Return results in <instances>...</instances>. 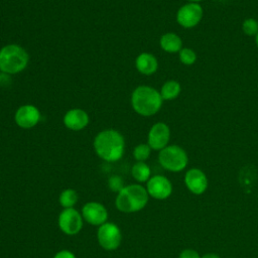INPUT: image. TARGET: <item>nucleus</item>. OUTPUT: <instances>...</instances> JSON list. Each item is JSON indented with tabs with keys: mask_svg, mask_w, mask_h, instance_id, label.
Masks as SVG:
<instances>
[{
	"mask_svg": "<svg viewBox=\"0 0 258 258\" xmlns=\"http://www.w3.org/2000/svg\"><path fill=\"white\" fill-rule=\"evenodd\" d=\"M93 147L96 154L107 162H116L123 157L125 151L124 136L115 129L100 131L94 138Z\"/></svg>",
	"mask_w": 258,
	"mask_h": 258,
	"instance_id": "1",
	"label": "nucleus"
},
{
	"mask_svg": "<svg viewBox=\"0 0 258 258\" xmlns=\"http://www.w3.org/2000/svg\"><path fill=\"white\" fill-rule=\"evenodd\" d=\"M131 174L137 182L143 183L147 182L151 177V169L146 162L136 161L131 168Z\"/></svg>",
	"mask_w": 258,
	"mask_h": 258,
	"instance_id": "17",
	"label": "nucleus"
},
{
	"mask_svg": "<svg viewBox=\"0 0 258 258\" xmlns=\"http://www.w3.org/2000/svg\"><path fill=\"white\" fill-rule=\"evenodd\" d=\"M79 196L78 192L73 188L63 189L58 197V203L63 209L74 208L78 203Z\"/></svg>",
	"mask_w": 258,
	"mask_h": 258,
	"instance_id": "19",
	"label": "nucleus"
},
{
	"mask_svg": "<svg viewBox=\"0 0 258 258\" xmlns=\"http://www.w3.org/2000/svg\"><path fill=\"white\" fill-rule=\"evenodd\" d=\"M146 190L149 197L155 200H166L172 194V183L164 175L156 174L146 182Z\"/></svg>",
	"mask_w": 258,
	"mask_h": 258,
	"instance_id": "11",
	"label": "nucleus"
},
{
	"mask_svg": "<svg viewBox=\"0 0 258 258\" xmlns=\"http://www.w3.org/2000/svg\"><path fill=\"white\" fill-rule=\"evenodd\" d=\"M170 139V129L164 122L154 123L147 135V144L152 150L160 151L168 145Z\"/></svg>",
	"mask_w": 258,
	"mask_h": 258,
	"instance_id": "9",
	"label": "nucleus"
},
{
	"mask_svg": "<svg viewBox=\"0 0 258 258\" xmlns=\"http://www.w3.org/2000/svg\"><path fill=\"white\" fill-rule=\"evenodd\" d=\"M202 256L199 254V252H197L194 249L187 248V249H183L180 253L178 258H201Z\"/></svg>",
	"mask_w": 258,
	"mask_h": 258,
	"instance_id": "24",
	"label": "nucleus"
},
{
	"mask_svg": "<svg viewBox=\"0 0 258 258\" xmlns=\"http://www.w3.org/2000/svg\"><path fill=\"white\" fill-rule=\"evenodd\" d=\"M186 1H188V2H192V3H199L200 1H202V0H186Z\"/></svg>",
	"mask_w": 258,
	"mask_h": 258,
	"instance_id": "28",
	"label": "nucleus"
},
{
	"mask_svg": "<svg viewBox=\"0 0 258 258\" xmlns=\"http://www.w3.org/2000/svg\"><path fill=\"white\" fill-rule=\"evenodd\" d=\"M130 101L132 109L143 117L155 115L163 102L159 91L146 85L136 87L131 94Z\"/></svg>",
	"mask_w": 258,
	"mask_h": 258,
	"instance_id": "2",
	"label": "nucleus"
},
{
	"mask_svg": "<svg viewBox=\"0 0 258 258\" xmlns=\"http://www.w3.org/2000/svg\"><path fill=\"white\" fill-rule=\"evenodd\" d=\"M28 61L27 51L16 43H9L0 48V71L4 74L21 73L26 69Z\"/></svg>",
	"mask_w": 258,
	"mask_h": 258,
	"instance_id": "4",
	"label": "nucleus"
},
{
	"mask_svg": "<svg viewBox=\"0 0 258 258\" xmlns=\"http://www.w3.org/2000/svg\"><path fill=\"white\" fill-rule=\"evenodd\" d=\"M159 45L165 52L175 53L179 52L182 48V40L178 34L174 32H166L160 36Z\"/></svg>",
	"mask_w": 258,
	"mask_h": 258,
	"instance_id": "16",
	"label": "nucleus"
},
{
	"mask_svg": "<svg viewBox=\"0 0 258 258\" xmlns=\"http://www.w3.org/2000/svg\"><path fill=\"white\" fill-rule=\"evenodd\" d=\"M180 92H181L180 84L177 81H174V80L166 81L162 85V87L159 91L163 101L164 100L165 101H170V100H173V99L177 98L178 95L180 94Z\"/></svg>",
	"mask_w": 258,
	"mask_h": 258,
	"instance_id": "18",
	"label": "nucleus"
},
{
	"mask_svg": "<svg viewBox=\"0 0 258 258\" xmlns=\"http://www.w3.org/2000/svg\"><path fill=\"white\" fill-rule=\"evenodd\" d=\"M85 222L92 226H101L108 222L109 213L106 207L99 202H88L86 203L81 211Z\"/></svg>",
	"mask_w": 258,
	"mask_h": 258,
	"instance_id": "12",
	"label": "nucleus"
},
{
	"mask_svg": "<svg viewBox=\"0 0 258 258\" xmlns=\"http://www.w3.org/2000/svg\"><path fill=\"white\" fill-rule=\"evenodd\" d=\"M242 30L248 36H255L258 32V21L255 18H246L242 23Z\"/></svg>",
	"mask_w": 258,
	"mask_h": 258,
	"instance_id": "22",
	"label": "nucleus"
},
{
	"mask_svg": "<svg viewBox=\"0 0 258 258\" xmlns=\"http://www.w3.org/2000/svg\"><path fill=\"white\" fill-rule=\"evenodd\" d=\"M201 258H221V256L218 255V254H216V253L209 252V253H206V254L202 255Z\"/></svg>",
	"mask_w": 258,
	"mask_h": 258,
	"instance_id": "26",
	"label": "nucleus"
},
{
	"mask_svg": "<svg viewBox=\"0 0 258 258\" xmlns=\"http://www.w3.org/2000/svg\"><path fill=\"white\" fill-rule=\"evenodd\" d=\"M184 184L190 192L200 196L207 190L209 180L202 169L192 167L184 174Z\"/></svg>",
	"mask_w": 258,
	"mask_h": 258,
	"instance_id": "13",
	"label": "nucleus"
},
{
	"mask_svg": "<svg viewBox=\"0 0 258 258\" xmlns=\"http://www.w3.org/2000/svg\"><path fill=\"white\" fill-rule=\"evenodd\" d=\"M158 162L167 171L180 172L186 167L188 156L182 147L171 144L159 151Z\"/></svg>",
	"mask_w": 258,
	"mask_h": 258,
	"instance_id": "5",
	"label": "nucleus"
},
{
	"mask_svg": "<svg viewBox=\"0 0 258 258\" xmlns=\"http://www.w3.org/2000/svg\"><path fill=\"white\" fill-rule=\"evenodd\" d=\"M108 187L114 192H117V194L120 192L125 187L123 178L117 174L111 175L108 179Z\"/></svg>",
	"mask_w": 258,
	"mask_h": 258,
	"instance_id": "23",
	"label": "nucleus"
},
{
	"mask_svg": "<svg viewBox=\"0 0 258 258\" xmlns=\"http://www.w3.org/2000/svg\"><path fill=\"white\" fill-rule=\"evenodd\" d=\"M179 60L185 66H191L197 60V53L189 47H182L178 52Z\"/></svg>",
	"mask_w": 258,
	"mask_h": 258,
	"instance_id": "21",
	"label": "nucleus"
},
{
	"mask_svg": "<svg viewBox=\"0 0 258 258\" xmlns=\"http://www.w3.org/2000/svg\"><path fill=\"white\" fill-rule=\"evenodd\" d=\"M149 201V195L146 187L141 183H132L117 194L115 207L121 213L132 214L143 210Z\"/></svg>",
	"mask_w": 258,
	"mask_h": 258,
	"instance_id": "3",
	"label": "nucleus"
},
{
	"mask_svg": "<svg viewBox=\"0 0 258 258\" xmlns=\"http://www.w3.org/2000/svg\"><path fill=\"white\" fill-rule=\"evenodd\" d=\"M88 113L81 108H73L66 112L62 118L63 125L72 131H81L89 124Z\"/></svg>",
	"mask_w": 258,
	"mask_h": 258,
	"instance_id": "14",
	"label": "nucleus"
},
{
	"mask_svg": "<svg viewBox=\"0 0 258 258\" xmlns=\"http://www.w3.org/2000/svg\"><path fill=\"white\" fill-rule=\"evenodd\" d=\"M52 258H77V257L72 251L63 249V250L56 252Z\"/></svg>",
	"mask_w": 258,
	"mask_h": 258,
	"instance_id": "25",
	"label": "nucleus"
},
{
	"mask_svg": "<svg viewBox=\"0 0 258 258\" xmlns=\"http://www.w3.org/2000/svg\"><path fill=\"white\" fill-rule=\"evenodd\" d=\"M136 70L145 76L153 75L158 69V60L150 52H141L135 58Z\"/></svg>",
	"mask_w": 258,
	"mask_h": 258,
	"instance_id": "15",
	"label": "nucleus"
},
{
	"mask_svg": "<svg viewBox=\"0 0 258 258\" xmlns=\"http://www.w3.org/2000/svg\"><path fill=\"white\" fill-rule=\"evenodd\" d=\"M204 15L203 7L199 3L187 2L176 12V21L183 28H192L197 26Z\"/></svg>",
	"mask_w": 258,
	"mask_h": 258,
	"instance_id": "8",
	"label": "nucleus"
},
{
	"mask_svg": "<svg viewBox=\"0 0 258 258\" xmlns=\"http://www.w3.org/2000/svg\"><path fill=\"white\" fill-rule=\"evenodd\" d=\"M41 114L39 109L31 104H25L17 108L14 114L16 125L22 129H31L40 121Z\"/></svg>",
	"mask_w": 258,
	"mask_h": 258,
	"instance_id": "10",
	"label": "nucleus"
},
{
	"mask_svg": "<svg viewBox=\"0 0 258 258\" xmlns=\"http://www.w3.org/2000/svg\"><path fill=\"white\" fill-rule=\"evenodd\" d=\"M151 148L147 143H140L136 145L133 149V157L136 161H146L150 154H151Z\"/></svg>",
	"mask_w": 258,
	"mask_h": 258,
	"instance_id": "20",
	"label": "nucleus"
},
{
	"mask_svg": "<svg viewBox=\"0 0 258 258\" xmlns=\"http://www.w3.org/2000/svg\"><path fill=\"white\" fill-rule=\"evenodd\" d=\"M57 226L63 234L75 236L83 229L84 219L82 214L75 208L63 209L57 217Z\"/></svg>",
	"mask_w": 258,
	"mask_h": 258,
	"instance_id": "7",
	"label": "nucleus"
},
{
	"mask_svg": "<svg viewBox=\"0 0 258 258\" xmlns=\"http://www.w3.org/2000/svg\"><path fill=\"white\" fill-rule=\"evenodd\" d=\"M97 241L101 248L106 251H114L119 248L122 242L120 228L112 222H106L98 227Z\"/></svg>",
	"mask_w": 258,
	"mask_h": 258,
	"instance_id": "6",
	"label": "nucleus"
},
{
	"mask_svg": "<svg viewBox=\"0 0 258 258\" xmlns=\"http://www.w3.org/2000/svg\"><path fill=\"white\" fill-rule=\"evenodd\" d=\"M255 42H256V45L258 46V32H257V34L255 35Z\"/></svg>",
	"mask_w": 258,
	"mask_h": 258,
	"instance_id": "27",
	"label": "nucleus"
}]
</instances>
